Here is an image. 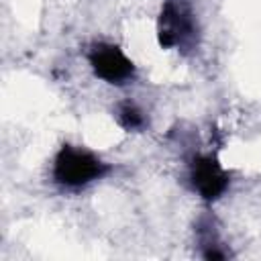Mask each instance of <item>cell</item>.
Listing matches in <instances>:
<instances>
[{
  "instance_id": "1",
  "label": "cell",
  "mask_w": 261,
  "mask_h": 261,
  "mask_svg": "<svg viewBox=\"0 0 261 261\" xmlns=\"http://www.w3.org/2000/svg\"><path fill=\"white\" fill-rule=\"evenodd\" d=\"M157 39L163 49L188 47L196 39V16L188 0H165L157 20Z\"/></svg>"
},
{
  "instance_id": "2",
  "label": "cell",
  "mask_w": 261,
  "mask_h": 261,
  "mask_svg": "<svg viewBox=\"0 0 261 261\" xmlns=\"http://www.w3.org/2000/svg\"><path fill=\"white\" fill-rule=\"evenodd\" d=\"M104 173H106V165L96 155L84 149H75L71 145L61 147V151L55 157V165H53L55 181L67 188L86 186Z\"/></svg>"
},
{
  "instance_id": "3",
  "label": "cell",
  "mask_w": 261,
  "mask_h": 261,
  "mask_svg": "<svg viewBox=\"0 0 261 261\" xmlns=\"http://www.w3.org/2000/svg\"><path fill=\"white\" fill-rule=\"evenodd\" d=\"M90 65L98 77L110 84H122L135 71L133 61L116 45H110V43H98L92 47Z\"/></svg>"
},
{
  "instance_id": "4",
  "label": "cell",
  "mask_w": 261,
  "mask_h": 261,
  "mask_svg": "<svg viewBox=\"0 0 261 261\" xmlns=\"http://www.w3.org/2000/svg\"><path fill=\"white\" fill-rule=\"evenodd\" d=\"M192 184L204 200H216L228 188V173L210 155H198L192 161Z\"/></svg>"
},
{
  "instance_id": "5",
  "label": "cell",
  "mask_w": 261,
  "mask_h": 261,
  "mask_svg": "<svg viewBox=\"0 0 261 261\" xmlns=\"http://www.w3.org/2000/svg\"><path fill=\"white\" fill-rule=\"evenodd\" d=\"M118 120H120V124H122L124 128H128V130H133V128H141L143 122H145L141 110H139L137 106H133V104H124V106L120 108V112H118Z\"/></svg>"
}]
</instances>
